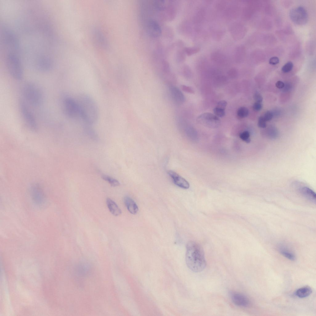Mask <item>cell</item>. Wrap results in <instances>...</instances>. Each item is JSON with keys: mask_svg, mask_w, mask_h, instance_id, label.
<instances>
[{"mask_svg": "<svg viewBox=\"0 0 316 316\" xmlns=\"http://www.w3.org/2000/svg\"><path fill=\"white\" fill-rule=\"evenodd\" d=\"M76 99L79 111L80 120L88 125H93L98 120L99 113L96 101L90 95L81 94Z\"/></svg>", "mask_w": 316, "mask_h": 316, "instance_id": "1", "label": "cell"}, {"mask_svg": "<svg viewBox=\"0 0 316 316\" xmlns=\"http://www.w3.org/2000/svg\"><path fill=\"white\" fill-rule=\"evenodd\" d=\"M185 259L188 267L193 272H200L206 267L204 251L200 244L195 241H190L187 244Z\"/></svg>", "mask_w": 316, "mask_h": 316, "instance_id": "2", "label": "cell"}, {"mask_svg": "<svg viewBox=\"0 0 316 316\" xmlns=\"http://www.w3.org/2000/svg\"><path fill=\"white\" fill-rule=\"evenodd\" d=\"M23 99L28 105L35 107L42 106L44 101V96L41 89L32 82L25 84L22 88Z\"/></svg>", "mask_w": 316, "mask_h": 316, "instance_id": "3", "label": "cell"}, {"mask_svg": "<svg viewBox=\"0 0 316 316\" xmlns=\"http://www.w3.org/2000/svg\"><path fill=\"white\" fill-rule=\"evenodd\" d=\"M19 108L20 114L28 128L33 131H36L38 128L36 120L28 105L23 99L19 100Z\"/></svg>", "mask_w": 316, "mask_h": 316, "instance_id": "4", "label": "cell"}, {"mask_svg": "<svg viewBox=\"0 0 316 316\" xmlns=\"http://www.w3.org/2000/svg\"><path fill=\"white\" fill-rule=\"evenodd\" d=\"M63 108L65 115L69 119L80 120L78 107L76 99L66 96L63 99Z\"/></svg>", "mask_w": 316, "mask_h": 316, "instance_id": "5", "label": "cell"}, {"mask_svg": "<svg viewBox=\"0 0 316 316\" xmlns=\"http://www.w3.org/2000/svg\"><path fill=\"white\" fill-rule=\"evenodd\" d=\"M289 16L292 22L299 25H303L308 22L309 16L304 8L300 6L292 8L289 13Z\"/></svg>", "mask_w": 316, "mask_h": 316, "instance_id": "6", "label": "cell"}, {"mask_svg": "<svg viewBox=\"0 0 316 316\" xmlns=\"http://www.w3.org/2000/svg\"><path fill=\"white\" fill-rule=\"evenodd\" d=\"M197 121L199 124L211 128H217L221 124V121L218 117L210 113H205L200 115L197 118Z\"/></svg>", "mask_w": 316, "mask_h": 316, "instance_id": "7", "label": "cell"}, {"mask_svg": "<svg viewBox=\"0 0 316 316\" xmlns=\"http://www.w3.org/2000/svg\"><path fill=\"white\" fill-rule=\"evenodd\" d=\"M230 296L233 303L237 306L247 307L249 306L250 301L249 299L243 294L236 292H231Z\"/></svg>", "mask_w": 316, "mask_h": 316, "instance_id": "8", "label": "cell"}, {"mask_svg": "<svg viewBox=\"0 0 316 316\" xmlns=\"http://www.w3.org/2000/svg\"><path fill=\"white\" fill-rule=\"evenodd\" d=\"M230 32L233 39L236 41L243 38L245 33L244 26L238 23H233L230 28Z\"/></svg>", "mask_w": 316, "mask_h": 316, "instance_id": "9", "label": "cell"}, {"mask_svg": "<svg viewBox=\"0 0 316 316\" xmlns=\"http://www.w3.org/2000/svg\"><path fill=\"white\" fill-rule=\"evenodd\" d=\"M168 174L175 184L179 187L184 189H188L190 187L189 182L184 178L174 171L170 170Z\"/></svg>", "mask_w": 316, "mask_h": 316, "instance_id": "10", "label": "cell"}, {"mask_svg": "<svg viewBox=\"0 0 316 316\" xmlns=\"http://www.w3.org/2000/svg\"><path fill=\"white\" fill-rule=\"evenodd\" d=\"M170 92L173 100L177 104L181 105L184 103L186 101V97L181 90L175 85H170Z\"/></svg>", "mask_w": 316, "mask_h": 316, "instance_id": "11", "label": "cell"}, {"mask_svg": "<svg viewBox=\"0 0 316 316\" xmlns=\"http://www.w3.org/2000/svg\"><path fill=\"white\" fill-rule=\"evenodd\" d=\"M147 30L149 34L152 37H158L162 33L161 27L156 20L150 19L148 22Z\"/></svg>", "mask_w": 316, "mask_h": 316, "instance_id": "12", "label": "cell"}, {"mask_svg": "<svg viewBox=\"0 0 316 316\" xmlns=\"http://www.w3.org/2000/svg\"><path fill=\"white\" fill-rule=\"evenodd\" d=\"M124 202L128 211L132 214H136L138 211V208L134 200L131 198L126 196L124 199Z\"/></svg>", "mask_w": 316, "mask_h": 316, "instance_id": "13", "label": "cell"}, {"mask_svg": "<svg viewBox=\"0 0 316 316\" xmlns=\"http://www.w3.org/2000/svg\"><path fill=\"white\" fill-rule=\"evenodd\" d=\"M300 191L305 197L313 202H315V193L311 189L308 187H304L300 188Z\"/></svg>", "mask_w": 316, "mask_h": 316, "instance_id": "14", "label": "cell"}, {"mask_svg": "<svg viewBox=\"0 0 316 316\" xmlns=\"http://www.w3.org/2000/svg\"><path fill=\"white\" fill-rule=\"evenodd\" d=\"M107 205L111 213L115 216H118L121 214V211L117 204L114 201L109 198L106 200Z\"/></svg>", "mask_w": 316, "mask_h": 316, "instance_id": "15", "label": "cell"}, {"mask_svg": "<svg viewBox=\"0 0 316 316\" xmlns=\"http://www.w3.org/2000/svg\"><path fill=\"white\" fill-rule=\"evenodd\" d=\"M279 250L280 253L285 257L291 261L296 260V257L295 254L286 247L281 246Z\"/></svg>", "mask_w": 316, "mask_h": 316, "instance_id": "16", "label": "cell"}, {"mask_svg": "<svg viewBox=\"0 0 316 316\" xmlns=\"http://www.w3.org/2000/svg\"><path fill=\"white\" fill-rule=\"evenodd\" d=\"M312 292V291L311 288L305 287L298 289L295 292V294L300 298H304L309 296Z\"/></svg>", "mask_w": 316, "mask_h": 316, "instance_id": "17", "label": "cell"}, {"mask_svg": "<svg viewBox=\"0 0 316 316\" xmlns=\"http://www.w3.org/2000/svg\"><path fill=\"white\" fill-rule=\"evenodd\" d=\"M103 180L108 182L110 185L113 187H116L120 185L119 182L117 179L108 176L103 175L102 176Z\"/></svg>", "mask_w": 316, "mask_h": 316, "instance_id": "18", "label": "cell"}, {"mask_svg": "<svg viewBox=\"0 0 316 316\" xmlns=\"http://www.w3.org/2000/svg\"><path fill=\"white\" fill-rule=\"evenodd\" d=\"M238 10L239 9L237 6L231 7L227 10L226 14L228 17L234 18L236 17L238 14Z\"/></svg>", "mask_w": 316, "mask_h": 316, "instance_id": "19", "label": "cell"}, {"mask_svg": "<svg viewBox=\"0 0 316 316\" xmlns=\"http://www.w3.org/2000/svg\"><path fill=\"white\" fill-rule=\"evenodd\" d=\"M244 48L241 46H238L236 49L235 54V58L238 62H240L244 55Z\"/></svg>", "mask_w": 316, "mask_h": 316, "instance_id": "20", "label": "cell"}, {"mask_svg": "<svg viewBox=\"0 0 316 316\" xmlns=\"http://www.w3.org/2000/svg\"><path fill=\"white\" fill-rule=\"evenodd\" d=\"M211 58L214 61H220L225 60L226 58L222 53L218 52H213L211 54Z\"/></svg>", "mask_w": 316, "mask_h": 316, "instance_id": "21", "label": "cell"}, {"mask_svg": "<svg viewBox=\"0 0 316 316\" xmlns=\"http://www.w3.org/2000/svg\"><path fill=\"white\" fill-rule=\"evenodd\" d=\"M249 114V111L247 108L245 107H241L238 110L237 115L239 118H243L248 116Z\"/></svg>", "mask_w": 316, "mask_h": 316, "instance_id": "22", "label": "cell"}, {"mask_svg": "<svg viewBox=\"0 0 316 316\" xmlns=\"http://www.w3.org/2000/svg\"><path fill=\"white\" fill-rule=\"evenodd\" d=\"M200 48L197 47H187L185 48V51L189 56L192 55L199 52Z\"/></svg>", "mask_w": 316, "mask_h": 316, "instance_id": "23", "label": "cell"}, {"mask_svg": "<svg viewBox=\"0 0 316 316\" xmlns=\"http://www.w3.org/2000/svg\"><path fill=\"white\" fill-rule=\"evenodd\" d=\"M154 5L157 10L160 11H162L165 8V1L163 0H157L154 1Z\"/></svg>", "mask_w": 316, "mask_h": 316, "instance_id": "24", "label": "cell"}, {"mask_svg": "<svg viewBox=\"0 0 316 316\" xmlns=\"http://www.w3.org/2000/svg\"><path fill=\"white\" fill-rule=\"evenodd\" d=\"M250 136V132L248 131H244L241 132L239 135L240 138L247 143H250L251 141Z\"/></svg>", "mask_w": 316, "mask_h": 316, "instance_id": "25", "label": "cell"}, {"mask_svg": "<svg viewBox=\"0 0 316 316\" xmlns=\"http://www.w3.org/2000/svg\"><path fill=\"white\" fill-rule=\"evenodd\" d=\"M166 75L167 81L169 83L170 85H174L177 83V78L174 75L170 73Z\"/></svg>", "mask_w": 316, "mask_h": 316, "instance_id": "26", "label": "cell"}, {"mask_svg": "<svg viewBox=\"0 0 316 316\" xmlns=\"http://www.w3.org/2000/svg\"><path fill=\"white\" fill-rule=\"evenodd\" d=\"M293 67V64L291 62H289L285 64L282 67V70L285 73H287L291 71Z\"/></svg>", "mask_w": 316, "mask_h": 316, "instance_id": "27", "label": "cell"}, {"mask_svg": "<svg viewBox=\"0 0 316 316\" xmlns=\"http://www.w3.org/2000/svg\"><path fill=\"white\" fill-rule=\"evenodd\" d=\"M214 114L217 117H223L226 115L225 110L216 107L213 110Z\"/></svg>", "mask_w": 316, "mask_h": 316, "instance_id": "28", "label": "cell"}, {"mask_svg": "<svg viewBox=\"0 0 316 316\" xmlns=\"http://www.w3.org/2000/svg\"><path fill=\"white\" fill-rule=\"evenodd\" d=\"M182 73L183 76L185 78H188L190 76V71L189 68L187 66H185L183 68Z\"/></svg>", "mask_w": 316, "mask_h": 316, "instance_id": "29", "label": "cell"}, {"mask_svg": "<svg viewBox=\"0 0 316 316\" xmlns=\"http://www.w3.org/2000/svg\"><path fill=\"white\" fill-rule=\"evenodd\" d=\"M266 121L265 120L263 116L259 117L258 119V126L261 128H265L267 127Z\"/></svg>", "mask_w": 316, "mask_h": 316, "instance_id": "30", "label": "cell"}, {"mask_svg": "<svg viewBox=\"0 0 316 316\" xmlns=\"http://www.w3.org/2000/svg\"><path fill=\"white\" fill-rule=\"evenodd\" d=\"M181 88L183 91L185 92L186 93L190 94L194 93V90L191 87L186 85H181Z\"/></svg>", "mask_w": 316, "mask_h": 316, "instance_id": "31", "label": "cell"}, {"mask_svg": "<svg viewBox=\"0 0 316 316\" xmlns=\"http://www.w3.org/2000/svg\"><path fill=\"white\" fill-rule=\"evenodd\" d=\"M227 105V102L225 100H221L218 102L216 107L225 110Z\"/></svg>", "mask_w": 316, "mask_h": 316, "instance_id": "32", "label": "cell"}, {"mask_svg": "<svg viewBox=\"0 0 316 316\" xmlns=\"http://www.w3.org/2000/svg\"><path fill=\"white\" fill-rule=\"evenodd\" d=\"M273 116V113L270 111H268L264 114L263 116L264 119L266 121L271 120Z\"/></svg>", "mask_w": 316, "mask_h": 316, "instance_id": "33", "label": "cell"}, {"mask_svg": "<svg viewBox=\"0 0 316 316\" xmlns=\"http://www.w3.org/2000/svg\"><path fill=\"white\" fill-rule=\"evenodd\" d=\"M279 59L277 57H273L269 60V64L271 65H274L279 64Z\"/></svg>", "mask_w": 316, "mask_h": 316, "instance_id": "34", "label": "cell"}, {"mask_svg": "<svg viewBox=\"0 0 316 316\" xmlns=\"http://www.w3.org/2000/svg\"><path fill=\"white\" fill-rule=\"evenodd\" d=\"M227 4L226 2L225 1H220L217 4V7L218 9L221 10L225 8Z\"/></svg>", "mask_w": 316, "mask_h": 316, "instance_id": "35", "label": "cell"}, {"mask_svg": "<svg viewBox=\"0 0 316 316\" xmlns=\"http://www.w3.org/2000/svg\"><path fill=\"white\" fill-rule=\"evenodd\" d=\"M253 98L256 102L261 103L263 101V97L259 93H256L254 94Z\"/></svg>", "mask_w": 316, "mask_h": 316, "instance_id": "36", "label": "cell"}, {"mask_svg": "<svg viewBox=\"0 0 316 316\" xmlns=\"http://www.w3.org/2000/svg\"><path fill=\"white\" fill-rule=\"evenodd\" d=\"M223 35V32L221 31H217L214 34V38L217 40H219L221 39Z\"/></svg>", "mask_w": 316, "mask_h": 316, "instance_id": "37", "label": "cell"}, {"mask_svg": "<svg viewBox=\"0 0 316 316\" xmlns=\"http://www.w3.org/2000/svg\"><path fill=\"white\" fill-rule=\"evenodd\" d=\"M262 105L261 103L256 102L255 103L253 106V108L254 110L255 111H259L261 109Z\"/></svg>", "mask_w": 316, "mask_h": 316, "instance_id": "38", "label": "cell"}, {"mask_svg": "<svg viewBox=\"0 0 316 316\" xmlns=\"http://www.w3.org/2000/svg\"><path fill=\"white\" fill-rule=\"evenodd\" d=\"M276 85L277 88L281 89L284 87L285 84L282 81H279L276 83Z\"/></svg>", "mask_w": 316, "mask_h": 316, "instance_id": "39", "label": "cell"}, {"mask_svg": "<svg viewBox=\"0 0 316 316\" xmlns=\"http://www.w3.org/2000/svg\"><path fill=\"white\" fill-rule=\"evenodd\" d=\"M19 45H20V44H19ZM20 46H21V45H20Z\"/></svg>", "mask_w": 316, "mask_h": 316, "instance_id": "40", "label": "cell"}, {"mask_svg": "<svg viewBox=\"0 0 316 316\" xmlns=\"http://www.w3.org/2000/svg\"><path fill=\"white\" fill-rule=\"evenodd\" d=\"M34 45H35V44H34Z\"/></svg>", "mask_w": 316, "mask_h": 316, "instance_id": "41", "label": "cell"}]
</instances>
